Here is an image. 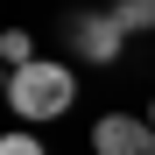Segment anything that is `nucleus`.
Here are the masks:
<instances>
[{
  "label": "nucleus",
  "mask_w": 155,
  "mask_h": 155,
  "mask_svg": "<svg viewBox=\"0 0 155 155\" xmlns=\"http://www.w3.org/2000/svg\"><path fill=\"white\" fill-rule=\"evenodd\" d=\"M120 42H127V21L113 14V7H92V14H78L71 21V49L85 64H113L120 57Z\"/></svg>",
  "instance_id": "f03ea898"
},
{
  "label": "nucleus",
  "mask_w": 155,
  "mask_h": 155,
  "mask_svg": "<svg viewBox=\"0 0 155 155\" xmlns=\"http://www.w3.org/2000/svg\"><path fill=\"white\" fill-rule=\"evenodd\" d=\"M92 148L99 155H155V127L134 120V113H106L92 127Z\"/></svg>",
  "instance_id": "7ed1b4c3"
},
{
  "label": "nucleus",
  "mask_w": 155,
  "mask_h": 155,
  "mask_svg": "<svg viewBox=\"0 0 155 155\" xmlns=\"http://www.w3.org/2000/svg\"><path fill=\"white\" fill-rule=\"evenodd\" d=\"M148 127H155V106H148Z\"/></svg>",
  "instance_id": "6e6552de"
},
{
  "label": "nucleus",
  "mask_w": 155,
  "mask_h": 155,
  "mask_svg": "<svg viewBox=\"0 0 155 155\" xmlns=\"http://www.w3.org/2000/svg\"><path fill=\"white\" fill-rule=\"evenodd\" d=\"M113 14L127 21V35H141V28H155V0H113Z\"/></svg>",
  "instance_id": "39448f33"
},
{
  "label": "nucleus",
  "mask_w": 155,
  "mask_h": 155,
  "mask_svg": "<svg viewBox=\"0 0 155 155\" xmlns=\"http://www.w3.org/2000/svg\"><path fill=\"white\" fill-rule=\"evenodd\" d=\"M0 64H7V71L35 64V35H28V28H0Z\"/></svg>",
  "instance_id": "20e7f679"
},
{
  "label": "nucleus",
  "mask_w": 155,
  "mask_h": 155,
  "mask_svg": "<svg viewBox=\"0 0 155 155\" xmlns=\"http://www.w3.org/2000/svg\"><path fill=\"white\" fill-rule=\"evenodd\" d=\"M71 99H78V78H71V64H57V57H35V64H21V71L7 78V106H14L21 120H64Z\"/></svg>",
  "instance_id": "f257e3e1"
},
{
  "label": "nucleus",
  "mask_w": 155,
  "mask_h": 155,
  "mask_svg": "<svg viewBox=\"0 0 155 155\" xmlns=\"http://www.w3.org/2000/svg\"><path fill=\"white\" fill-rule=\"evenodd\" d=\"M0 155H42V141L28 134V127H14V134H0Z\"/></svg>",
  "instance_id": "423d86ee"
},
{
  "label": "nucleus",
  "mask_w": 155,
  "mask_h": 155,
  "mask_svg": "<svg viewBox=\"0 0 155 155\" xmlns=\"http://www.w3.org/2000/svg\"><path fill=\"white\" fill-rule=\"evenodd\" d=\"M7 78H14V71H7V64H0V99H7Z\"/></svg>",
  "instance_id": "0eeeda50"
}]
</instances>
